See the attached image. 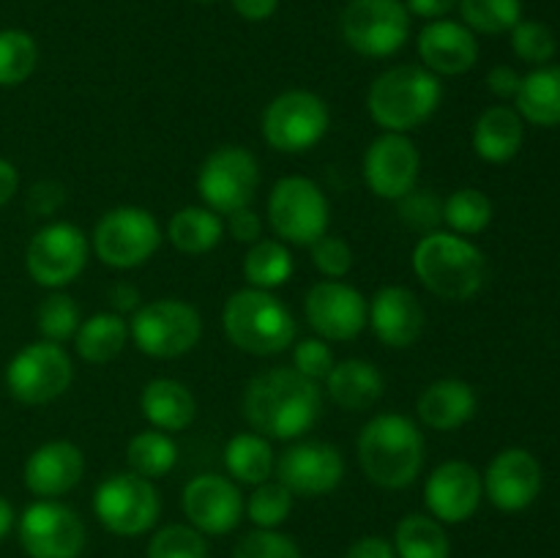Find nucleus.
Returning a JSON list of instances; mask_svg holds the SVG:
<instances>
[{
  "label": "nucleus",
  "mask_w": 560,
  "mask_h": 558,
  "mask_svg": "<svg viewBox=\"0 0 560 558\" xmlns=\"http://www.w3.org/2000/svg\"><path fill=\"white\" fill-rule=\"evenodd\" d=\"M416 410L430 430H457L465 421L474 419L476 392L470 383L459 381V377H441L421 392Z\"/></svg>",
  "instance_id": "393cba45"
},
{
  "label": "nucleus",
  "mask_w": 560,
  "mask_h": 558,
  "mask_svg": "<svg viewBox=\"0 0 560 558\" xmlns=\"http://www.w3.org/2000/svg\"><path fill=\"white\" fill-rule=\"evenodd\" d=\"M197 3H213V0H197Z\"/></svg>",
  "instance_id": "13d9d810"
},
{
  "label": "nucleus",
  "mask_w": 560,
  "mask_h": 558,
  "mask_svg": "<svg viewBox=\"0 0 560 558\" xmlns=\"http://www.w3.org/2000/svg\"><path fill=\"white\" fill-rule=\"evenodd\" d=\"M399 219L408 228L432 233L443 222V200L432 189H410L408 195L399 197Z\"/></svg>",
  "instance_id": "37998d69"
},
{
  "label": "nucleus",
  "mask_w": 560,
  "mask_h": 558,
  "mask_svg": "<svg viewBox=\"0 0 560 558\" xmlns=\"http://www.w3.org/2000/svg\"><path fill=\"white\" fill-rule=\"evenodd\" d=\"M260 186V164L244 146H222L206 156L197 173V191L206 208L217 213H235L249 208Z\"/></svg>",
  "instance_id": "1a4fd4ad"
},
{
  "label": "nucleus",
  "mask_w": 560,
  "mask_h": 558,
  "mask_svg": "<svg viewBox=\"0 0 560 558\" xmlns=\"http://www.w3.org/2000/svg\"><path fill=\"white\" fill-rule=\"evenodd\" d=\"M525 126L517 109L506 104L485 109L474 126V148L485 162L503 164L514 159L523 148Z\"/></svg>",
  "instance_id": "cd10ccee"
},
{
  "label": "nucleus",
  "mask_w": 560,
  "mask_h": 558,
  "mask_svg": "<svg viewBox=\"0 0 560 558\" xmlns=\"http://www.w3.org/2000/svg\"><path fill=\"white\" fill-rule=\"evenodd\" d=\"M410 14L421 16V20H446L454 9L459 5V0H405Z\"/></svg>",
  "instance_id": "603ef678"
},
{
  "label": "nucleus",
  "mask_w": 560,
  "mask_h": 558,
  "mask_svg": "<svg viewBox=\"0 0 560 558\" xmlns=\"http://www.w3.org/2000/svg\"><path fill=\"white\" fill-rule=\"evenodd\" d=\"M88 263V239L77 224H44L31 239L25 252L27 274L42 288L60 290L74 282Z\"/></svg>",
  "instance_id": "4468645a"
},
{
  "label": "nucleus",
  "mask_w": 560,
  "mask_h": 558,
  "mask_svg": "<svg viewBox=\"0 0 560 558\" xmlns=\"http://www.w3.org/2000/svg\"><path fill=\"white\" fill-rule=\"evenodd\" d=\"M517 113L534 126H560V66H539L523 77L514 96Z\"/></svg>",
  "instance_id": "c85d7f7f"
},
{
  "label": "nucleus",
  "mask_w": 560,
  "mask_h": 558,
  "mask_svg": "<svg viewBox=\"0 0 560 558\" xmlns=\"http://www.w3.org/2000/svg\"><path fill=\"white\" fill-rule=\"evenodd\" d=\"M312 249V263H315L317 271L328 279H342L345 274L353 268V249L345 239L339 235H320L315 244H310Z\"/></svg>",
  "instance_id": "a18cd8bd"
},
{
  "label": "nucleus",
  "mask_w": 560,
  "mask_h": 558,
  "mask_svg": "<svg viewBox=\"0 0 560 558\" xmlns=\"http://www.w3.org/2000/svg\"><path fill=\"white\" fill-rule=\"evenodd\" d=\"M328 397L339 408L359 414L372 408L383 397V375L372 361L366 359H345L331 367L326 377Z\"/></svg>",
  "instance_id": "a878e982"
},
{
  "label": "nucleus",
  "mask_w": 560,
  "mask_h": 558,
  "mask_svg": "<svg viewBox=\"0 0 560 558\" xmlns=\"http://www.w3.org/2000/svg\"><path fill=\"white\" fill-rule=\"evenodd\" d=\"M268 222L284 244L310 246L328 233L331 208L320 186L304 175L277 181L268 197Z\"/></svg>",
  "instance_id": "423d86ee"
},
{
  "label": "nucleus",
  "mask_w": 560,
  "mask_h": 558,
  "mask_svg": "<svg viewBox=\"0 0 560 558\" xmlns=\"http://www.w3.org/2000/svg\"><path fill=\"white\" fill-rule=\"evenodd\" d=\"M129 339V323L118 312H98L80 323L74 334L77 356L88 364H107L124 350Z\"/></svg>",
  "instance_id": "7c9ffc66"
},
{
  "label": "nucleus",
  "mask_w": 560,
  "mask_h": 558,
  "mask_svg": "<svg viewBox=\"0 0 560 558\" xmlns=\"http://www.w3.org/2000/svg\"><path fill=\"white\" fill-rule=\"evenodd\" d=\"M109 304H113V310L118 312V315H124V312H137L140 310V290L135 288L131 282H118L109 288L107 293Z\"/></svg>",
  "instance_id": "5fc2aeb1"
},
{
  "label": "nucleus",
  "mask_w": 560,
  "mask_h": 558,
  "mask_svg": "<svg viewBox=\"0 0 560 558\" xmlns=\"http://www.w3.org/2000/svg\"><path fill=\"white\" fill-rule=\"evenodd\" d=\"M224 230H228L235 241H241V244H255V241H260L262 222L255 211H249V208H241V211L230 213Z\"/></svg>",
  "instance_id": "09e8293b"
},
{
  "label": "nucleus",
  "mask_w": 560,
  "mask_h": 558,
  "mask_svg": "<svg viewBox=\"0 0 560 558\" xmlns=\"http://www.w3.org/2000/svg\"><path fill=\"white\" fill-rule=\"evenodd\" d=\"M443 98V85L438 74L416 63L392 66L375 77L366 96L372 120L383 131H413L424 126L438 113Z\"/></svg>",
  "instance_id": "7ed1b4c3"
},
{
  "label": "nucleus",
  "mask_w": 560,
  "mask_h": 558,
  "mask_svg": "<svg viewBox=\"0 0 560 558\" xmlns=\"http://www.w3.org/2000/svg\"><path fill=\"white\" fill-rule=\"evenodd\" d=\"M397 558H448L452 542L432 514H408L394 531Z\"/></svg>",
  "instance_id": "473e14b6"
},
{
  "label": "nucleus",
  "mask_w": 560,
  "mask_h": 558,
  "mask_svg": "<svg viewBox=\"0 0 560 558\" xmlns=\"http://www.w3.org/2000/svg\"><path fill=\"white\" fill-rule=\"evenodd\" d=\"M485 492L501 512H523L541 492V465L528 449H503L485 474Z\"/></svg>",
  "instance_id": "412c9836"
},
{
  "label": "nucleus",
  "mask_w": 560,
  "mask_h": 558,
  "mask_svg": "<svg viewBox=\"0 0 560 558\" xmlns=\"http://www.w3.org/2000/svg\"><path fill=\"white\" fill-rule=\"evenodd\" d=\"M233 558H304L290 536L273 528H257L246 534L235 547Z\"/></svg>",
  "instance_id": "c03bdc74"
},
{
  "label": "nucleus",
  "mask_w": 560,
  "mask_h": 558,
  "mask_svg": "<svg viewBox=\"0 0 560 558\" xmlns=\"http://www.w3.org/2000/svg\"><path fill=\"white\" fill-rule=\"evenodd\" d=\"M485 496L481 474L465 460L441 463L424 481V503L438 523H465Z\"/></svg>",
  "instance_id": "aec40b11"
},
{
  "label": "nucleus",
  "mask_w": 560,
  "mask_h": 558,
  "mask_svg": "<svg viewBox=\"0 0 560 558\" xmlns=\"http://www.w3.org/2000/svg\"><path fill=\"white\" fill-rule=\"evenodd\" d=\"M129 334L137 348L153 359H175L200 342L202 317L180 299H156L135 312Z\"/></svg>",
  "instance_id": "0eeeda50"
},
{
  "label": "nucleus",
  "mask_w": 560,
  "mask_h": 558,
  "mask_svg": "<svg viewBox=\"0 0 560 558\" xmlns=\"http://www.w3.org/2000/svg\"><path fill=\"white\" fill-rule=\"evenodd\" d=\"M20 545L27 558H80L85 525L71 507L44 498L22 512Z\"/></svg>",
  "instance_id": "2eb2a0df"
},
{
  "label": "nucleus",
  "mask_w": 560,
  "mask_h": 558,
  "mask_svg": "<svg viewBox=\"0 0 560 558\" xmlns=\"http://www.w3.org/2000/svg\"><path fill=\"white\" fill-rule=\"evenodd\" d=\"M74 377L69 353L58 342H31L5 367V388L22 405H47L66 394Z\"/></svg>",
  "instance_id": "6e6552de"
},
{
  "label": "nucleus",
  "mask_w": 560,
  "mask_h": 558,
  "mask_svg": "<svg viewBox=\"0 0 560 558\" xmlns=\"http://www.w3.org/2000/svg\"><path fill=\"white\" fill-rule=\"evenodd\" d=\"M241 408L255 432L293 441L317 425L323 394L317 381L301 375L295 367H273L246 383Z\"/></svg>",
  "instance_id": "f257e3e1"
},
{
  "label": "nucleus",
  "mask_w": 560,
  "mask_h": 558,
  "mask_svg": "<svg viewBox=\"0 0 560 558\" xmlns=\"http://www.w3.org/2000/svg\"><path fill=\"white\" fill-rule=\"evenodd\" d=\"M334 364H337V361H334V353L326 345V339L310 337L295 342L293 367L301 372V375L312 377V381H326Z\"/></svg>",
  "instance_id": "49530a36"
},
{
  "label": "nucleus",
  "mask_w": 560,
  "mask_h": 558,
  "mask_svg": "<svg viewBox=\"0 0 560 558\" xmlns=\"http://www.w3.org/2000/svg\"><path fill=\"white\" fill-rule=\"evenodd\" d=\"M60 206H63V186L55 184V181H42L27 195V208L36 217H52Z\"/></svg>",
  "instance_id": "de8ad7c7"
},
{
  "label": "nucleus",
  "mask_w": 560,
  "mask_h": 558,
  "mask_svg": "<svg viewBox=\"0 0 560 558\" xmlns=\"http://www.w3.org/2000/svg\"><path fill=\"white\" fill-rule=\"evenodd\" d=\"M148 558H208V545L197 528L173 523L153 534Z\"/></svg>",
  "instance_id": "a19ab883"
},
{
  "label": "nucleus",
  "mask_w": 560,
  "mask_h": 558,
  "mask_svg": "<svg viewBox=\"0 0 560 558\" xmlns=\"http://www.w3.org/2000/svg\"><path fill=\"white\" fill-rule=\"evenodd\" d=\"M36 328L47 342H66L74 339L80 328V310L69 293H49L36 310Z\"/></svg>",
  "instance_id": "58836bf2"
},
{
  "label": "nucleus",
  "mask_w": 560,
  "mask_h": 558,
  "mask_svg": "<svg viewBox=\"0 0 560 558\" xmlns=\"http://www.w3.org/2000/svg\"><path fill=\"white\" fill-rule=\"evenodd\" d=\"M293 255L284 241L277 239L255 241L244 257V277L257 290L282 288L293 277Z\"/></svg>",
  "instance_id": "72a5a7b5"
},
{
  "label": "nucleus",
  "mask_w": 560,
  "mask_h": 558,
  "mask_svg": "<svg viewBox=\"0 0 560 558\" xmlns=\"http://www.w3.org/2000/svg\"><path fill=\"white\" fill-rule=\"evenodd\" d=\"M85 474V454L71 441L42 443L25 463V487L38 498L66 496Z\"/></svg>",
  "instance_id": "b1692460"
},
{
  "label": "nucleus",
  "mask_w": 560,
  "mask_h": 558,
  "mask_svg": "<svg viewBox=\"0 0 560 558\" xmlns=\"http://www.w3.org/2000/svg\"><path fill=\"white\" fill-rule=\"evenodd\" d=\"M38 47L31 33L20 27L0 31V88H16L36 71Z\"/></svg>",
  "instance_id": "c9c22d12"
},
{
  "label": "nucleus",
  "mask_w": 560,
  "mask_h": 558,
  "mask_svg": "<svg viewBox=\"0 0 560 558\" xmlns=\"http://www.w3.org/2000/svg\"><path fill=\"white\" fill-rule=\"evenodd\" d=\"M244 509L257 528H279L290 518L293 492L282 481H262L255 487Z\"/></svg>",
  "instance_id": "ea45409f"
},
{
  "label": "nucleus",
  "mask_w": 560,
  "mask_h": 558,
  "mask_svg": "<svg viewBox=\"0 0 560 558\" xmlns=\"http://www.w3.org/2000/svg\"><path fill=\"white\" fill-rule=\"evenodd\" d=\"M277 474L293 496H326L342 481L345 457L334 443L299 441L279 457Z\"/></svg>",
  "instance_id": "a211bd4d"
},
{
  "label": "nucleus",
  "mask_w": 560,
  "mask_h": 558,
  "mask_svg": "<svg viewBox=\"0 0 560 558\" xmlns=\"http://www.w3.org/2000/svg\"><path fill=\"white\" fill-rule=\"evenodd\" d=\"M170 244L184 255H206L224 239V222L206 206H184L167 224Z\"/></svg>",
  "instance_id": "c756f323"
},
{
  "label": "nucleus",
  "mask_w": 560,
  "mask_h": 558,
  "mask_svg": "<svg viewBox=\"0 0 560 558\" xmlns=\"http://www.w3.org/2000/svg\"><path fill=\"white\" fill-rule=\"evenodd\" d=\"M421 156L408 135L383 131L364 153V181L381 200H399L416 189Z\"/></svg>",
  "instance_id": "f3484780"
},
{
  "label": "nucleus",
  "mask_w": 560,
  "mask_h": 558,
  "mask_svg": "<svg viewBox=\"0 0 560 558\" xmlns=\"http://www.w3.org/2000/svg\"><path fill=\"white\" fill-rule=\"evenodd\" d=\"M328 104L312 91H284L262 113V137L279 153H304L328 131Z\"/></svg>",
  "instance_id": "ddd939ff"
},
{
  "label": "nucleus",
  "mask_w": 560,
  "mask_h": 558,
  "mask_svg": "<svg viewBox=\"0 0 560 558\" xmlns=\"http://www.w3.org/2000/svg\"><path fill=\"white\" fill-rule=\"evenodd\" d=\"M443 222L459 235H476L492 222V200L479 189H465L452 191L443 200Z\"/></svg>",
  "instance_id": "e433bc0d"
},
{
  "label": "nucleus",
  "mask_w": 560,
  "mask_h": 558,
  "mask_svg": "<svg viewBox=\"0 0 560 558\" xmlns=\"http://www.w3.org/2000/svg\"><path fill=\"white\" fill-rule=\"evenodd\" d=\"M11 528H14V509H11V503L0 496V542L11 534Z\"/></svg>",
  "instance_id": "4d7b16f0"
},
{
  "label": "nucleus",
  "mask_w": 560,
  "mask_h": 558,
  "mask_svg": "<svg viewBox=\"0 0 560 558\" xmlns=\"http://www.w3.org/2000/svg\"><path fill=\"white\" fill-rule=\"evenodd\" d=\"M16 189H20V173L9 159L0 156V206H5L16 195Z\"/></svg>",
  "instance_id": "6e6d98bb"
},
{
  "label": "nucleus",
  "mask_w": 560,
  "mask_h": 558,
  "mask_svg": "<svg viewBox=\"0 0 560 558\" xmlns=\"http://www.w3.org/2000/svg\"><path fill=\"white\" fill-rule=\"evenodd\" d=\"M413 271L438 299L468 301L485 284L487 260L479 246L463 235L432 230L416 244Z\"/></svg>",
  "instance_id": "20e7f679"
},
{
  "label": "nucleus",
  "mask_w": 560,
  "mask_h": 558,
  "mask_svg": "<svg viewBox=\"0 0 560 558\" xmlns=\"http://www.w3.org/2000/svg\"><path fill=\"white\" fill-rule=\"evenodd\" d=\"M184 514L200 534H230L244 518V496L233 479L200 474L184 487Z\"/></svg>",
  "instance_id": "6ab92c4d"
},
{
  "label": "nucleus",
  "mask_w": 560,
  "mask_h": 558,
  "mask_svg": "<svg viewBox=\"0 0 560 558\" xmlns=\"http://www.w3.org/2000/svg\"><path fill=\"white\" fill-rule=\"evenodd\" d=\"M140 410L153 430L180 432L195 421L197 403L189 388L173 377H156L140 394Z\"/></svg>",
  "instance_id": "bb28decb"
},
{
  "label": "nucleus",
  "mask_w": 560,
  "mask_h": 558,
  "mask_svg": "<svg viewBox=\"0 0 560 558\" xmlns=\"http://www.w3.org/2000/svg\"><path fill=\"white\" fill-rule=\"evenodd\" d=\"M419 55L432 74H465L479 60V42L468 25L454 20H432L419 33Z\"/></svg>",
  "instance_id": "5701e85b"
},
{
  "label": "nucleus",
  "mask_w": 560,
  "mask_h": 558,
  "mask_svg": "<svg viewBox=\"0 0 560 558\" xmlns=\"http://www.w3.org/2000/svg\"><path fill=\"white\" fill-rule=\"evenodd\" d=\"M235 14L244 16L246 22H266L277 14L279 0H230Z\"/></svg>",
  "instance_id": "864d4df0"
},
{
  "label": "nucleus",
  "mask_w": 560,
  "mask_h": 558,
  "mask_svg": "<svg viewBox=\"0 0 560 558\" xmlns=\"http://www.w3.org/2000/svg\"><path fill=\"white\" fill-rule=\"evenodd\" d=\"M520 82H523V77H520L512 66H495V69H490V74H487V88H490V93H495L498 98L517 96Z\"/></svg>",
  "instance_id": "8fccbe9b"
},
{
  "label": "nucleus",
  "mask_w": 560,
  "mask_h": 558,
  "mask_svg": "<svg viewBox=\"0 0 560 558\" xmlns=\"http://www.w3.org/2000/svg\"><path fill=\"white\" fill-rule=\"evenodd\" d=\"M359 463L366 479L386 490L413 485L424 468V435L402 414H377L361 427Z\"/></svg>",
  "instance_id": "f03ea898"
},
{
  "label": "nucleus",
  "mask_w": 560,
  "mask_h": 558,
  "mask_svg": "<svg viewBox=\"0 0 560 558\" xmlns=\"http://www.w3.org/2000/svg\"><path fill=\"white\" fill-rule=\"evenodd\" d=\"M459 14L474 33L498 36L523 20V0H459Z\"/></svg>",
  "instance_id": "4c0bfd02"
},
{
  "label": "nucleus",
  "mask_w": 560,
  "mask_h": 558,
  "mask_svg": "<svg viewBox=\"0 0 560 558\" xmlns=\"http://www.w3.org/2000/svg\"><path fill=\"white\" fill-rule=\"evenodd\" d=\"M93 512L98 523L115 536H140L153 528L162 512L156 487L137 474H113L93 492Z\"/></svg>",
  "instance_id": "f8f14e48"
},
{
  "label": "nucleus",
  "mask_w": 560,
  "mask_h": 558,
  "mask_svg": "<svg viewBox=\"0 0 560 558\" xmlns=\"http://www.w3.org/2000/svg\"><path fill=\"white\" fill-rule=\"evenodd\" d=\"M370 326L383 345L394 350L410 348L424 332V306L413 290L402 284H386L370 301Z\"/></svg>",
  "instance_id": "4be33fe9"
},
{
  "label": "nucleus",
  "mask_w": 560,
  "mask_h": 558,
  "mask_svg": "<svg viewBox=\"0 0 560 558\" xmlns=\"http://www.w3.org/2000/svg\"><path fill=\"white\" fill-rule=\"evenodd\" d=\"M509 33H512L514 55L530 66H547L558 49L556 36H552L550 27L541 25V22L520 20Z\"/></svg>",
  "instance_id": "79ce46f5"
},
{
  "label": "nucleus",
  "mask_w": 560,
  "mask_h": 558,
  "mask_svg": "<svg viewBox=\"0 0 560 558\" xmlns=\"http://www.w3.org/2000/svg\"><path fill=\"white\" fill-rule=\"evenodd\" d=\"M162 244L156 217L145 208L120 206L104 213L93 230V252L104 266L137 268Z\"/></svg>",
  "instance_id": "9b49d317"
},
{
  "label": "nucleus",
  "mask_w": 560,
  "mask_h": 558,
  "mask_svg": "<svg viewBox=\"0 0 560 558\" xmlns=\"http://www.w3.org/2000/svg\"><path fill=\"white\" fill-rule=\"evenodd\" d=\"M410 36V11L402 0H350L342 11V38L364 58H388Z\"/></svg>",
  "instance_id": "9d476101"
},
{
  "label": "nucleus",
  "mask_w": 560,
  "mask_h": 558,
  "mask_svg": "<svg viewBox=\"0 0 560 558\" xmlns=\"http://www.w3.org/2000/svg\"><path fill=\"white\" fill-rule=\"evenodd\" d=\"M230 342L252 356H277L295 342V317L271 290H235L222 310Z\"/></svg>",
  "instance_id": "39448f33"
},
{
  "label": "nucleus",
  "mask_w": 560,
  "mask_h": 558,
  "mask_svg": "<svg viewBox=\"0 0 560 558\" xmlns=\"http://www.w3.org/2000/svg\"><path fill=\"white\" fill-rule=\"evenodd\" d=\"M304 312L312 332L320 334V339L348 342L364 332L370 304L353 284L339 282V279H323V282L312 284L306 293Z\"/></svg>",
  "instance_id": "dca6fc26"
},
{
  "label": "nucleus",
  "mask_w": 560,
  "mask_h": 558,
  "mask_svg": "<svg viewBox=\"0 0 560 558\" xmlns=\"http://www.w3.org/2000/svg\"><path fill=\"white\" fill-rule=\"evenodd\" d=\"M345 558H397V553H394L392 542L383 536H361L350 545Z\"/></svg>",
  "instance_id": "3c124183"
},
{
  "label": "nucleus",
  "mask_w": 560,
  "mask_h": 558,
  "mask_svg": "<svg viewBox=\"0 0 560 558\" xmlns=\"http://www.w3.org/2000/svg\"><path fill=\"white\" fill-rule=\"evenodd\" d=\"M126 463H129L131 474L145 476V479H159V476L170 474L175 468L178 446L162 430L137 432L129 441V446H126Z\"/></svg>",
  "instance_id": "f704fd0d"
},
{
  "label": "nucleus",
  "mask_w": 560,
  "mask_h": 558,
  "mask_svg": "<svg viewBox=\"0 0 560 558\" xmlns=\"http://www.w3.org/2000/svg\"><path fill=\"white\" fill-rule=\"evenodd\" d=\"M224 465H228L230 476L255 487L271 479L277 470L271 443L260 432H241V435L230 438L224 446Z\"/></svg>",
  "instance_id": "2f4dec72"
}]
</instances>
